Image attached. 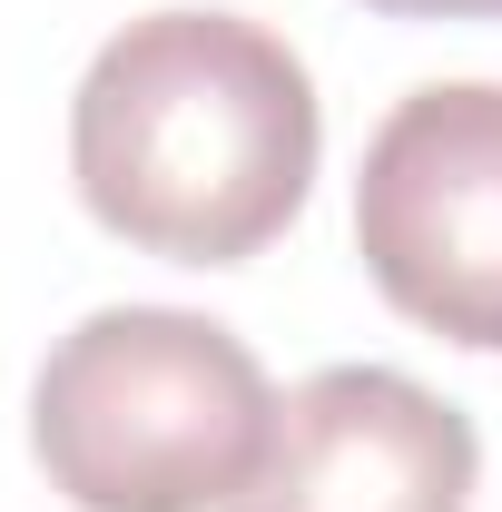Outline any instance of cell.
I'll use <instances>...</instances> for the list:
<instances>
[{
  "label": "cell",
  "mask_w": 502,
  "mask_h": 512,
  "mask_svg": "<svg viewBox=\"0 0 502 512\" xmlns=\"http://www.w3.org/2000/svg\"><path fill=\"white\" fill-rule=\"evenodd\" d=\"M315 109L306 60L237 10H148L69 99V178L79 207L168 266H247L296 227L315 188Z\"/></svg>",
  "instance_id": "obj_1"
},
{
  "label": "cell",
  "mask_w": 502,
  "mask_h": 512,
  "mask_svg": "<svg viewBox=\"0 0 502 512\" xmlns=\"http://www.w3.org/2000/svg\"><path fill=\"white\" fill-rule=\"evenodd\" d=\"M266 434V365L188 306H99L30 384V453L79 512H227Z\"/></svg>",
  "instance_id": "obj_2"
},
{
  "label": "cell",
  "mask_w": 502,
  "mask_h": 512,
  "mask_svg": "<svg viewBox=\"0 0 502 512\" xmlns=\"http://www.w3.org/2000/svg\"><path fill=\"white\" fill-rule=\"evenodd\" d=\"M355 247L394 316L502 355V79L394 99L355 168Z\"/></svg>",
  "instance_id": "obj_3"
},
{
  "label": "cell",
  "mask_w": 502,
  "mask_h": 512,
  "mask_svg": "<svg viewBox=\"0 0 502 512\" xmlns=\"http://www.w3.org/2000/svg\"><path fill=\"white\" fill-rule=\"evenodd\" d=\"M483 444L434 384L325 365L276 404L266 463L227 512H473Z\"/></svg>",
  "instance_id": "obj_4"
},
{
  "label": "cell",
  "mask_w": 502,
  "mask_h": 512,
  "mask_svg": "<svg viewBox=\"0 0 502 512\" xmlns=\"http://www.w3.org/2000/svg\"><path fill=\"white\" fill-rule=\"evenodd\" d=\"M384 20H502V0H365Z\"/></svg>",
  "instance_id": "obj_5"
}]
</instances>
